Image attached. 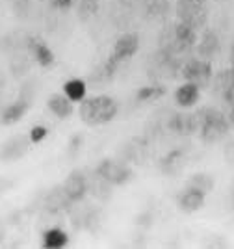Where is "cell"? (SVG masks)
I'll list each match as a JSON object with an SVG mask.
<instances>
[{"label": "cell", "mask_w": 234, "mask_h": 249, "mask_svg": "<svg viewBox=\"0 0 234 249\" xmlns=\"http://www.w3.org/2000/svg\"><path fill=\"white\" fill-rule=\"evenodd\" d=\"M52 6L58 10H69L72 6V0H52Z\"/></svg>", "instance_id": "obj_24"}, {"label": "cell", "mask_w": 234, "mask_h": 249, "mask_svg": "<svg viewBox=\"0 0 234 249\" xmlns=\"http://www.w3.org/2000/svg\"><path fill=\"white\" fill-rule=\"evenodd\" d=\"M99 10V0H80L82 17H91Z\"/></svg>", "instance_id": "obj_23"}, {"label": "cell", "mask_w": 234, "mask_h": 249, "mask_svg": "<svg viewBox=\"0 0 234 249\" xmlns=\"http://www.w3.org/2000/svg\"><path fill=\"white\" fill-rule=\"evenodd\" d=\"M140 51V36L136 32H126L119 36L115 43H113L112 54H110V62L113 65H119V63L126 62L136 56V52Z\"/></svg>", "instance_id": "obj_6"}, {"label": "cell", "mask_w": 234, "mask_h": 249, "mask_svg": "<svg viewBox=\"0 0 234 249\" xmlns=\"http://www.w3.org/2000/svg\"><path fill=\"white\" fill-rule=\"evenodd\" d=\"M204 201H206V194H204L203 190L188 186V184L177 196V205H179V208L182 212H188V214H194L197 210H201L204 207Z\"/></svg>", "instance_id": "obj_7"}, {"label": "cell", "mask_w": 234, "mask_h": 249, "mask_svg": "<svg viewBox=\"0 0 234 249\" xmlns=\"http://www.w3.org/2000/svg\"><path fill=\"white\" fill-rule=\"evenodd\" d=\"M169 128L177 134H194L199 128L197 114H175L169 119Z\"/></svg>", "instance_id": "obj_12"}, {"label": "cell", "mask_w": 234, "mask_h": 249, "mask_svg": "<svg viewBox=\"0 0 234 249\" xmlns=\"http://www.w3.org/2000/svg\"><path fill=\"white\" fill-rule=\"evenodd\" d=\"M216 95L223 101L225 104L233 106L234 104V67L231 65L229 69H223L216 74L214 78Z\"/></svg>", "instance_id": "obj_8"}, {"label": "cell", "mask_w": 234, "mask_h": 249, "mask_svg": "<svg viewBox=\"0 0 234 249\" xmlns=\"http://www.w3.org/2000/svg\"><path fill=\"white\" fill-rule=\"evenodd\" d=\"M86 190H88V180H86L84 173L82 171H72L65 180L63 194L69 201H80L86 194Z\"/></svg>", "instance_id": "obj_10"}, {"label": "cell", "mask_w": 234, "mask_h": 249, "mask_svg": "<svg viewBox=\"0 0 234 249\" xmlns=\"http://www.w3.org/2000/svg\"><path fill=\"white\" fill-rule=\"evenodd\" d=\"M117 112H119V104L113 97L108 95L86 97L78 108L82 123H86L88 126H101L110 123L115 119Z\"/></svg>", "instance_id": "obj_1"}, {"label": "cell", "mask_w": 234, "mask_h": 249, "mask_svg": "<svg viewBox=\"0 0 234 249\" xmlns=\"http://www.w3.org/2000/svg\"><path fill=\"white\" fill-rule=\"evenodd\" d=\"M199 117V138L204 143H217L223 138H227L229 130H231V123L219 112L217 108H203L201 112H197Z\"/></svg>", "instance_id": "obj_2"}, {"label": "cell", "mask_w": 234, "mask_h": 249, "mask_svg": "<svg viewBox=\"0 0 234 249\" xmlns=\"http://www.w3.org/2000/svg\"><path fill=\"white\" fill-rule=\"evenodd\" d=\"M201 99V88L192 82H184L175 91V103L180 108H194Z\"/></svg>", "instance_id": "obj_11"}, {"label": "cell", "mask_w": 234, "mask_h": 249, "mask_svg": "<svg viewBox=\"0 0 234 249\" xmlns=\"http://www.w3.org/2000/svg\"><path fill=\"white\" fill-rule=\"evenodd\" d=\"M47 136H49V128L45 124H36L28 132V140H30V143H41L43 140H47Z\"/></svg>", "instance_id": "obj_22"}, {"label": "cell", "mask_w": 234, "mask_h": 249, "mask_svg": "<svg viewBox=\"0 0 234 249\" xmlns=\"http://www.w3.org/2000/svg\"><path fill=\"white\" fill-rule=\"evenodd\" d=\"M30 51L36 58V62L39 63L41 67H51L54 63V52L51 51V47L41 39H32L30 41Z\"/></svg>", "instance_id": "obj_16"}, {"label": "cell", "mask_w": 234, "mask_h": 249, "mask_svg": "<svg viewBox=\"0 0 234 249\" xmlns=\"http://www.w3.org/2000/svg\"><path fill=\"white\" fill-rule=\"evenodd\" d=\"M197 52L203 60H212L216 54L219 52V37L214 30L206 28L199 39V45H197Z\"/></svg>", "instance_id": "obj_13"}, {"label": "cell", "mask_w": 234, "mask_h": 249, "mask_svg": "<svg viewBox=\"0 0 234 249\" xmlns=\"http://www.w3.org/2000/svg\"><path fill=\"white\" fill-rule=\"evenodd\" d=\"M175 13L179 21L194 26L195 30L204 28L208 21V6L206 0H177Z\"/></svg>", "instance_id": "obj_3"}, {"label": "cell", "mask_w": 234, "mask_h": 249, "mask_svg": "<svg viewBox=\"0 0 234 249\" xmlns=\"http://www.w3.org/2000/svg\"><path fill=\"white\" fill-rule=\"evenodd\" d=\"M195 43H197V30L194 26H190L182 21L177 22L173 26V41H171L175 49L179 52L188 51L190 47H194Z\"/></svg>", "instance_id": "obj_9"}, {"label": "cell", "mask_w": 234, "mask_h": 249, "mask_svg": "<svg viewBox=\"0 0 234 249\" xmlns=\"http://www.w3.org/2000/svg\"><path fill=\"white\" fill-rule=\"evenodd\" d=\"M182 155H184L182 151H173V153H169V155L165 156V158L162 160L163 173H175L177 167H180V164H177V162H179V158H180Z\"/></svg>", "instance_id": "obj_21"}, {"label": "cell", "mask_w": 234, "mask_h": 249, "mask_svg": "<svg viewBox=\"0 0 234 249\" xmlns=\"http://www.w3.org/2000/svg\"><path fill=\"white\" fill-rule=\"evenodd\" d=\"M188 186L199 188V190H203L204 194L208 196L212 192V188H214V178L208 175V173H195V175L190 177Z\"/></svg>", "instance_id": "obj_19"}, {"label": "cell", "mask_w": 234, "mask_h": 249, "mask_svg": "<svg viewBox=\"0 0 234 249\" xmlns=\"http://www.w3.org/2000/svg\"><path fill=\"white\" fill-rule=\"evenodd\" d=\"M69 244V234L60 227L47 229L41 236V246L47 249H61Z\"/></svg>", "instance_id": "obj_14"}, {"label": "cell", "mask_w": 234, "mask_h": 249, "mask_svg": "<svg viewBox=\"0 0 234 249\" xmlns=\"http://www.w3.org/2000/svg\"><path fill=\"white\" fill-rule=\"evenodd\" d=\"M28 110V104L24 101H17V103L10 104L4 112H2V124H13L20 121V117L26 114Z\"/></svg>", "instance_id": "obj_18"}, {"label": "cell", "mask_w": 234, "mask_h": 249, "mask_svg": "<svg viewBox=\"0 0 234 249\" xmlns=\"http://www.w3.org/2000/svg\"><path fill=\"white\" fill-rule=\"evenodd\" d=\"M180 76L184 78V82H192L203 89L214 78L212 63H210V60H203V58H190L182 63Z\"/></svg>", "instance_id": "obj_4"}, {"label": "cell", "mask_w": 234, "mask_h": 249, "mask_svg": "<svg viewBox=\"0 0 234 249\" xmlns=\"http://www.w3.org/2000/svg\"><path fill=\"white\" fill-rule=\"evenodd\" d=\"M97 175H101L108 184L112 186H123L126 184L130 178H132V169L123 164V162H117L113 158H106L102 160L99 167H97Z\"/></svg>", "instance_id": "obj_5"}, {"label": "cell", "mask_w": 234, "mask_h": 249, "mask_svg": "<svg viewBox=\"0 0 234 249\" xmlns=\"http://www.w3.org/2000/svg\"><path fill=\"white\" fill-rule=\"evenodd\" d=\"M231 65L234 67V45H233V49H231Z\"/></svg>", "instance_id": "obj_26"}, {"label": "cell", "mask_w": 234, "mask_h": 249, "mask_svg": "<svg viewBox=\"0 0 234 249\" xmlns=\"http://www.w3.org/2000/svg\"><path fill=\"white\" fill-rule=\"evenodd\" d=\"M86 82L82 78H69L63 84V95L71 101L72 104H80L86 99Z\"/></svg>", "instance_id": "obj_17"}, {"label": "cell", "mask_w": 234, "mask_h": 249, "mask_svg": "<svg viewBox=\"0 0 234 249\" xmlns=\"http://www.w3.org/2000/svg\"><path fill=\"white\" fill-rule=\"evenodd\" d=\"M165 89L160 86H147V88H140L138 93H136V101L138 103H149V101H156L163 97Z\"/></svg>", "instance_id": "obj_20"}, {"label": "cell", "mask_w": 234, "mask_h": 249, "mask_svg": "<svg viewBox=\"0 0 234 249\" xmlns=\"http://www.w3.org/2000/svg\"><path fill=\"white\" fill-rule=\"evenodd\" d=\"M229 123H231V128H234V104H233V108H231V114H229Z\"/></svg>", "instance_id": "obj_25"}, {"label": "cell", "mask_w": 234, "mask_h": 249, "mask_svg": "<svg viewBox=\"0 0 234 249\" xmlns=\"http://www.w3.org/2000/svg\"><path fill=\"white\" fill-rule=\"evenodd\" d=\"M47 106H49L51 114H54L58 119H67V117H71L72 112H74L72 103L63 93L52 95L51 99H49V103H47Z\"/></svg>", "instance_id": "obj_15"}]
</instances>
